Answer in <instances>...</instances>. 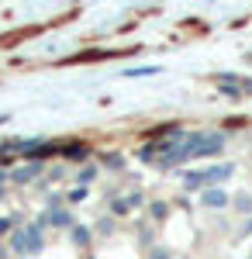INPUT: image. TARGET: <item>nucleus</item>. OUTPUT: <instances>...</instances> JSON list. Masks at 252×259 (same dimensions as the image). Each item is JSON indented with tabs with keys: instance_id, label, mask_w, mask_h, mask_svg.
<instances>
[{
	"instance_id": "obj_1",
	"label": "nucleus",
	"mask_w": 252,
	"mask_h": 259,
	"mask_svg": "<svg viewBox=\"0 0 252 259\" xmlns=\"http://www.w3.org/2000/svg\"><path fill=\"white\" fill-rule=\"evenodd\" d=\"M235 173L232 162H221V166H207V169H190L187 173V187L190 190H207V187H218Z\"/></svg>"
},
{
	"instance_id": "obj_2",
	"label": "nucleus",
	"mask_w": 252,
	"mask_h": 259,
	"mask_svg": "<svg viewBox=\"0 0 252 259\" xmlns=\"http://www.w3.org/2000/svg\"><path fill=\"white\" fill-rule=\"evenodd\" d=\"M11 249L14 252H28V256H35L45 249V242H41V225H24V228H14L11 232Z\"/></svg>"
},
{
	"instance_id": "obj_3",
	"label": "nucleus",
	"mask_w": 252,
	"mask_h": 259,
	"mask_svg": "<svg viewBox=\"0 0 252 259\" xmlns=\"http://www.w3.org/2000/svg\"><path fill=\"white\" fill-rule=\"evenodd\" d=\"M225 149V135L221 132H204L200 142L194 145V152H190V159H204V156H218Z\"/></svg>"
},
{
	"instance_id": "obj_4",
	"label": "nucleus",
	"mask_w": 252,
	"mask_h": 259,
	"mask_svg": "<svg viewBox=\"0 0 252 259\" xmlns=\"http://www.w3.org/2000/svg\"><path fill=\"white\" fill-rule=\"evenodd\" d=\"M38 225H52V228H73V218H69V211H45L38 218Z\"/></svg>"
},
{
	"instance_id": "obj_5",
	"label": "nucleus",
	"mask_w": 252,
	"mask_h": 259,
	"mask_svg": "<svg viewBox=\"0 0 252 259\" xmlns=\"http://www.w3.org/2000/svg\"><path fill=\"white\" fill-rule=\"evenodd\" d=\"M200 204H204V207H228V194H225L221 187H207V190L200 194Z\"/></svg>"
},
{
	"instance_id": "obj_6",
	"label": "nucleus",
	"mask_w": 252,
	"mask_h": 259,
	"mask_svg": "<svg viewBox=\"0 0 252 259\" xmlns=\"http://www.w3.org/2000/svg\"><path fill=\"white\" fill-rule=\"evenodd\" d=\"M41 173V162H31V166H21L14 169V183H31V180Z\"/></svg>"
},
{
	"instance_id": "obj_7",
	"label": "nucleus",
	"mask_w": 252,
	"mask_h": 259,
	"mask_svg": "<svg viewBox=\"0 0 252 259\" xmlns=\"http://www.w3.org/2000/svg\"><path fill=\"white\" fill-rule=\"evenodd\" d=\"M69 232H73V242H76L79 249H87V245H90V228H83V225H73Z\"/></svg>"
},
{
	"instance_id": "obj_8",
	"label": "nucleus",
	"mask_w": 252,
	"mask_h": 259,
	"mask_svg": "<svg viewBox=\"0 0 252 259\" xmlns=\"http://www.w3.org/2000/svg\"><path fill=\"white\" fill-rule=\"evenodd\" d=\"M149 214H152L155 221H162L170 214V204H166V200H152V204H149Z\"/></svg>"
},
{
	"instance_id": "obj_9",
	"label": "nucleus",
	"mask_w": 252,
	"mask_h": 259,
	"mask_svg": "<svg viewBox=\"0 0 252 259\" xmlns=\"http://www.w3.org/2000/svg\"><path fill=\"white\" fill-rule=\"evenodd\" d=\"M62 156H66V159H87V145H66Z\"/></svg>"
},
{
	"instance_id": "obj_10",
	"label": "nucleus",
	"mask_w": 252,
	"mask_h": 259,
	"mask_svg": "<svg viewBox=\"0 0 252 259\" xmlns=\"http://www.w3.org/2000/svg\"><path fill=\"white\" fill-rule=\"evenodd\" d=\"M97 177V166H94V162H90V166H83V169H79V177H76V183L79 187H87V183H90V180Z\"/></svg>"
},
{
	"instance_id": "obj_11",
	"label": "nucleus",
	"mask_w": 252,
	"mask_h": 259,
	"mask_svg": "<svg viewBox=\"0 0 252 259\" xmlns=\"http://www.w3.org/2000/svg\"><path fill=\"white\" fill-rule=\"evenodd\" d=\"M235 207H238L242 214H249V211H252V197H249V194H238V197H235Z\"/></svg>"
},
{
	"instance_id": "obj_12",
	"label": "nucleus",
	"mask_w": 252,
	"mask_h": 259,
	"mask_svg": "<svg viewBox=\"0 0 252 259\" xmlns=\"http://www.w3.org/2000/svg\"><path fill=\"white\" fill-rule=\"evenodd\" d=\"M111 211H114L117 218H124V214H128V211H132V204H128V197H121V200H114V207H111Z\"/></svg>"
},
{
	"instance_id": "obj_13",
	"label": "nucleus",
	"mask_w": 252,
	"mask_h": 259,
	"mask_svg": "<svg viewBox=\"0 0 252 259\" xmlns=\"http://www.w3.org/2000/svg\"><path fill=\"white\" fill-rule=\"evenodd\" d=\"M149 73H155V66H138V69H128L124 76H149Z\"/></svg>"
},
{
	"instance_id": "obj_14",
	"label": "nucleus",
	"mask_w": 252,
	"mask_h": 259,
	"mask_svg": "<svg viewBox=\"0 0 252 259\" xmlns=\"http://www.w3.org/2000/svg\"><path fill=\"white\" fill-rule=\"evenodd\" d=\"M128 204H132V207H142V204H145V197H142L138 190H132V194H128Z\"/></svg>"
},
{
	"instance_id": "obj_15",
	"label": "nucleus",
	"mask_w": 252,
	"mask_h": 259,
	"mask_svg": "<svg viewBox=\"0 0 252 259\" xmlns=\"http://www.w3.org/2000/svg\"><path fill=\"white\" fill-rule=\"evenodd\" d=\"M69 200H87V187H76V190L69 194Z\"/></svg>"
},
{
	"instance_id": "obj_16",
	"label": "nucleus",
	"mask_w": 252,
	"mask_h": 259,
	"mask_svg": "<svg viewBox=\"0 0 252 259\" xmlns=\"http://www.w3.org/2000/svg\"><path fill=\"white\" fill-rule=\"evenodd\" d=\"M97 228H100V232H104V235H111V232H114V221H107V218H104V221H100V225H97Z\"/></svg>"
},
{
	"instance_id": "obj_17",
	"label": "nucleus",
	"mask_w": 252,
	"mask_h": 259,
	"mask_svg": "<svg viewBox=\"0 0 252 259\" xmlns=\"http://www.w3.org/2000/svg\"><path fill=\"white\" fill-rule=\"evenodd\" d=\"M149 259H170V252H166V249H152V252H149Z\"/></svg>"
}]
</instances>
